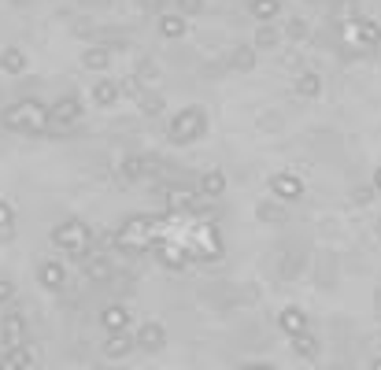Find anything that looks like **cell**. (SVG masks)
I'll use <instances>...</instances> for the list:
<instances>
[{"instance_id":"obj_1","label":"cell","mask_w":381,"mask_h":370,"mask_svg":"<svg viewBox=\"0 0 381 370\" xmlns=\"http://www.w3.org/2000/svg\"><path fill=\"white\" fill-rule=\"evenodd\" d=\"M4 126L12 130H30V134H41L48 126V107H41L37 100H23L4 112Z\"/></svg>"},{"instance_id":"obj_2","label":"cell","mask_w":381,"mask_h":370,"mask_svg":"<svg viewBox=\"0 0 381 370\" xmlns=\"http://www.w3.org/2000/svg\"><path fill=\"white\" fill-rule=\"evenodd\" d=\"M52 245H60V248H67V252L74 256V259H85V252H89V230H85L82 222H63V226H56L52 230Z\"/></svg>"},{"instance_id":"obj_3","label":"cell","mask_w":381,"mask_h":370,"mask_svg":"<svg viewBox=\"0 0 381 370\" xmlns=\"http://www.w3.org/2000/svg\"><path fill=\"white\" fill-rule=\"evenodd\" d=\"M200 130H204V112H200V107H189V112H181V115L170 123V141L185 145V141L200 137Z\"/></svg>"},{"instance_id":"obj_4","label":"cell","mask_w":381,"mask_h":370,"mask_svg":"<svg viewBox=\"0 0 381 370\" xmlns=\"http://www.w3.org/2000/svg\"><path fill=\"white\" fill-rule=\"evenodd\" d=\"M78 118H82V104H78V96H60V100L48 107V123L71 126V123H78Z\"/></svg>"},{"instance_id":"obj_5","label":"cell","mask_w":381,"mask_h":370,"mask_svg":"<svg viewBox=\"0 0 381 370\" xmlns=\"http://www.w3.org/2000/svg\"><path fill=\"white\" fill-rule=\"evenodd\" d=\"M134 344L145 348V352H159V348L167 344V333H163L159 322H148V326H141V330L134 333Z\"/></svg>"},{"instance_id":"obj_6","label":"cell","mask_w":381,"mask_h":370,"mask_svg":"<svg viewBox=\"0 0 381 370\" xmlns=\"http://www.w3.org/2000/svg\"><path fill=\"white\" fill-rule=\"evenodd\" d=\"M26 367H34V352L23 344H12L4 352V363H0V370H26Z\"/></svg>"},{"instance_id":"obj_7","label":"cell","mask_w":381,"mask_h":370,"mask_svg":"<svg viewBox=\"0 0 381 370\" xmlns=\"http://www.w3.org/2000/svg\"><path fill=\"white\" fill-rule=\"evenodd\" d=\"M130 348H134V337H130L126 330H115V333H107V341H104V355L118 359V355H126Z\"/></svg>"},{"instance_id":"obj_8","label":"cell","mask_w":381,"mask_h":370,"mask_svg":"<svg viewBox=\"0 0 381 370\" xmlns=\"http://www.w3.org/2000/svg\"><path fill=\"white\" fill-rule=\"evenodd\" d=\"M23 337H26V322L15 319V315H12L4 326H0V341H4L8 348H12V344H23Z\"/></svg>"},{"instance_id":"obj_9","label":"cell","mask_w":381,"mask_h":370,"mask_svg":"<svg viewBox=\"0 0 381 370\" xmlns=\"http://www.w3.org/2000/svg\"><path fill=\"white\" fill-rule=\"evenodd\" d=\"M270 185H274V193H278V197H285V200H296L300 193H303V185L292 178V174H278V178L270 182Z\"/></svg>"},{"instance_id":"obj_10","label":"cell","mask_w":381,"mask_h":370,"mask_svg":"<svg viewBox=\"0 0 381 370\" xmlns=\"http://www.w3.org/2000/svg\"><path fill=\"white\" fill-rule=\"evenodd\" d=\"M63 281H67V274H63L60 263H41V285L48 289H63Z\"/></svg>"},{"instance_id":"obj_11","label":"cell","mask_w":381,"mask_h":370,"mask_svg":"<svg viewBox=\"0 0 381 370\" xmlns=\"http://www.w3.org/2000/svg\"><path fill=\"white\" fill-rule=\"evenodd\" d=\"M100 322H104L107 333H115V330H126L130 315H126V308H107V311L100 315Z\"/></svg>"},{"instance_id":"obj_12","label":"cell","mask_w":381,"mask_h":370,"mask_svg":"<svg viewBox=\"0 0 381 370\" xmlns=\"http://www.w3.org/2000/svg\"><path fill=\"white\" fill-rule=\"evenodd\" d=\"M0 67H4L8 74H23L26 71V56L19 49H4V56H0Z\"/></svg>"},{"instance_id":"obj_13","label":"cell","mask_w":381,"mask_h":370,"mask_svg":"<svg viewBox=\"0 0 381 370\" xmlns=\"http://www.w3.org/2000/svg\"><path fill=\"white\" fill-rule=\"evenodd\" d=\"M85 274H89L93 281H104L107 274H112V263H107V259H96V256L85 252Z\"/></svg>"},{"instance_id":"obj_14","label":"cell","mask_w":381,"mask_h":370,"mask_svg":"<svg viewBox=\"0 0 381 370\" xmlns=\"http://www.w3.org/2000/svg\"><path fill=\"white\" fill-rule=\"evenodd\" d=\"M292 348H296L300 355H314L319 352V341H314L308 330H300V333H292Z\"/></svg>"},{"instance_id":"obj_15","label":"cell","mask_w":381,"mask_h":370,"mask_svg":"<svg viewBox=\"0 0 381 370\" xmlns=\"http://www.w3.org/2000/svg\"><path fill=\"white\" fill-rule=\"evenodd\" d=\"M159 34L163 37H181L185 34V23L178 15H159Z\"/></svg>"},{"instance_id":"obj_16","label":"cell","mask_w":381,"mask_h":370,"mask_svg":"<svg viewBox=\"0 0 381 370\" xmlns=\"http://www.w3.org/2000/svg\"><path fill=\"white\" fill-rule=\"evenodd\" d=\"M93 96H96V104H100V107H107V104L118 100V85H115V82H100V85L93 89Z\"/></svg>"},{"instance_id":"obj_17","label":"cell","mask_w":381,"mask_h":370,"mask_svg":"<svg viewBox=\"0 0 381 370\" xmlns=\"http://www.w3.org/2000/svg\"><path fill=\"white\" fill-rule=\"evenodd\" d=\"M107 63H112V52H107V49H89V52H85V67H89V71H104Z\"/></svg>"},{"instance_id":"obj_18","label":"cell","mask_w":381,"mask_h":370,"mask_svg":"<svg viewBox=\"0 0 381 370\" xmlns=\"http://www.w3.org/2000/svg\"><path fill=\"white\" fill-rule=\"evenodd\" d=\"M200 189L208 193V197H219V193L226 189V182H222V174L219 170H211V174H204V182H200Z\"/></svg>"},{"instance_id":"obj_19","label":"cell","mask_w":381,"mask_h":370,"mask_svg":"<svg viewBox=\"0 0 381 370\" xmlns=\"http://www.w3.org/2000/svg\"><path fill=\"white\" fill-rule=\"evenodd\" d=\"M319 89H322L319 74H303V78L296 82V93H300V96H319Z\"/></svg>"},{"instance_id":"obj_20","label":"cell","mask_w":381,"mask_h":370,"mask_svg":"<svg viewBox=\"0 0 381 370\" xmlns=\"http://www.w3.org/2000/svg\"><path fill=\"white\" fill-rule=\"evenodd\" d=\"M281 330L300 333V330H308V322H303V315H300V311H285V315H281Z\"/></svg>"},{"instance_id":"obj_21","label":"cell","mask_w":381,"mask_h":370,"mask_svg":"<svg viewBox=\"0 0 381 370\" xmlns=\"http://www.w3.org/2000/svg\"><path fill=\"white\" fill-rule=\"evenodd\" d=\"M252 15L256 19H274L278 15V0H252Z\"/></svg>"},{"instance_id":"obj_22","label":"cell","mask_w":381,"mask_h":370,"mask_svg":"<svg viewBox=\"0 0 381 370\" xmlns=\"http://www.w3.org/2000/svg\"><path fill=\"white\" fill-rule=\"evenodd\" d=\"M12 230H15V215L4 200H0V237H12Z\"/></svg>"},{"instance_id":"obj_23","label":"cell","mask_w":381,"mask_h":370,"mask_svg":"<svg viewBox=\"0 0 381 370\" xmlns=\"http://www.w3.org/2000/svg\"><path fill=\"white\" fill-rule=\"evenodd\" d=\"M230 63H233L237 71H248V67H252V63H256V52H252V49H237Z\"/></svg>"},{"instance_id":"obj_24","label":"cell","mask_w":381,"mask_h":370,"mask_svg":"<svg viewBox=\"0 0 381 370\" xmlns=\"http://www.w3.org/2000/svg\"><path fill=\"white\" fill-rule=\"evenodd\" d=\"M167 200L181 208V204H189V200H193V193H189V189H167Z\"/></svg>"},{"instance_id":"obj_25","label":"cell","mask_w":381,"mask_h":370,"mask_svg":"<svg viewBox=\"0 0 381 370\" xmlns=\"http://www.w3.org/2000/svg\"><path fill=\"white\" fill-rule=\"evenodd\" d=\"M363 41H381V26H374V23H363Z\"/></svg>"},{"instance_id":"obj_26","label":"cell","mask_w":381,"mask_h":370,"mask_svg":"<svg viewBox=\"0 0 381 370\" xmlns=\"http://www.w3.org/2000/svg\"><path fill=\"white\" fill-rule=\"evenodd\" d=\"M259 45H278V34H274V30H259Z\"/></svg>"},{"instance_id":"obj_27","label":"cell","mask_w":381,"mask_h":370,"mask_svg":"<svg viewBox=\"0 0 381 370\" xmlns=\"http://www.w3.org/2000/svg\"><path fill=\"white\" fill-rule=\"evenodd\" d=\"M12 297H15V289L8 285V281H0V303H8V300H12Z\"/></svg>"},{"instance_id":"obj_28","label":"cell","mask_w":381,"mask_h":370,"mask_svg":"<svg viewBox=\"0 0 381 370\" xmlns=\"http://www.w3.org/2000/svg\"><path fill=\"white\" fill-rule=\"evenodd\" d=\"M181 12H200V0H178Z\"/></svg>"},{"instance_id":"obj_29","label":"cell","mask_w":381,"mask_h":370,"mask_svg":"<svg viewBox=\"0 0 381 370\" xmlns=\"http://www.w3.org/2000/svg\"><path fill=\"white\" fill-rule=\"evenodd\" d=\"M289 34L292 37H303V23H300V19H292V23H289Z\"/></svg>"},{"instance_id":"obj_30","label":"cell","mask_w":381,"mask_h":370,"mask_svg":"<svg viewBox=\"0 0 381 370\" xmlns=\"http://www.w3.org/2000/svg\"><path fill=\"white\" fill-rule=\"evenodd\" d=\"M141 4H145V8H148V12H159V8H163V4H167V0H141Z\"/></svg>"},{"instance_id":"obj_31","label":"cell","mask_w":381,"mask_h":370,"mask_svg":"<svg viewBox=\"0 0 381 370\" xmlns=\"http://www.w3.org/2000/svg\"><path fill=\"white\" fill-rule=\"evenodd\" d=\"M245 370H270L267 363H256V367H245Z\"/></svg>"},{"instance_id":"obj_32","label":"cell","mask_w":381,"mask_h":370,"mask_svg":"<svg viewBox=\"0 0 381 370\" xmlns=\"http://www.w3.org/2000/svg\"><path fill=\"white\" fill-rule=\"evenodd\" d=\"M378 185H381V174H378Z\"/></svg>"}]
</instances>
